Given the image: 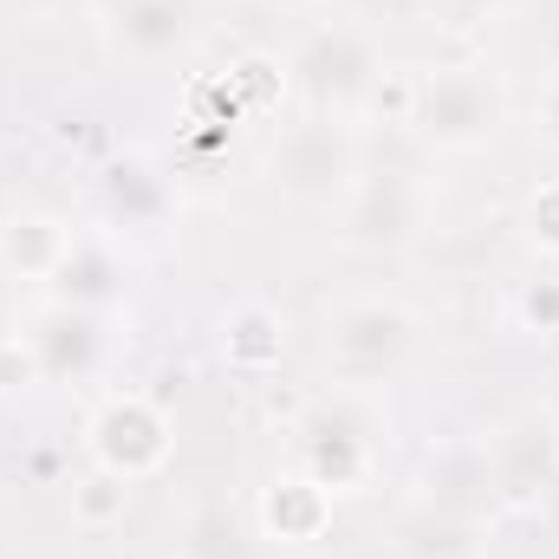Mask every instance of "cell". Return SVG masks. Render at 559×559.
Returning a JSON list of instances; mask_svg holds the SVG:
<instances>
[{"mask_svg":"<svg viewBox=\"0 0 559 559\" xmlns=\"http://www.w3.org/2000/svg\"><path fill=\"white\" fill-rule=\"evenodd\" d=\"M508 118V92L488 66H449L417 79V105H411V131L429 138L436 150H481L495 143Z\"/></svg>","mask_w":559,"mask_h":559,"instance_id":"1","label":"cell"},{"mask_svg":"<svg viewBox=\"0 0 559 559\" xmlns=\"http://www.w3.org/2000/svg\"><path fill=\"white\" fill-rule=\"evenodd\" d=\"M286 79L306 92V105H312L319 118H325V111H358L365 92H371V79H378V52H371V39H365L358 26H319V33L293 52Z\"/></svg>","mask_w":559,"mask_h":559,"instance_id":"2","label":"cell"},{"mask_svg":"<svg viewBox=\"0 0 559 559\" xmlns=\"http://www.w3.org/2000/svg\"><path fill=\"white\" fill-rule=\"evenodd\" d=\"M85 442H92L98 468H111L124 481H143V475H156L169 462V417L150 397H138V391H118V397H105L92 411Z\"/></svg>","mask_w":559,"mask_h":559,"instance_id":"3","label":"cell"},{"mask_svg":"<svg viewBox=\"0 0 559 559\" xmlns=\"http://www.w3.org/2000/svg\"><path fill=\"white\" fill-rule=\"evenodd\" d=\"M358 176V150L338 124L312 118V124H293L286 138L274 143V182L293 195V202H338Z\"/></svg>","mask_w":559,"mask_h":559,"instance_id":"4","label":"cell"},{"mask_svg":"<svg viewBox=\"0 0 559 559\" xmlns=\"http://www.w3.org/2000/svg\"><path fill=\"white\" fill-rule=\"evenodd\" d=\"M325 352H332L338 378H358V384L365 378H384L411 352V312L391 306V299H352V306L332 312Z\"/></svg>","mask_w":559,"mask_h":559,"instance_id":"5","label":"cell"},{"mask_svg":"<svg viewBox=\"0 0 559 559\" xmlns=\"http://www.w3.org/2000/svg\"><path fill=\"white\" fill-rule=\"evenodd\" d=\"M417 508L436 514H462V521H488L501 501H495V468H488V442L481 436H442L429 455H423L417 475Z\"/></svg>","mask_w":559,"mask_h":559,"instance_id":"6","label":"cell"},{"mask_svg":"<svg viewBox=\"0 0 559 559\" xmlns=\"http://www.w3.org/2000/svg\"><path fill=\"white\" fill-rule=\"evenodd\" d=\"M488 468H495V501L501 508H540V495L559 481L554 423L514 417L488 436Z\"/></svg>","mask_w":559,"mask_h":559,"instance_id":"7","label":"cell"},{"mask_svg":"<svg viewBox=\"0 0 559 559\" xmlns=\"http://www.w3.org/2000/svg\"><path fill=\"white\" fill-rule=\"evenodd\" d=\"M299 455H306V475L325 495H345L371 475V423L352 404H319L299 423Z\"/></svg>","mask_w":559,"mask_h":559,"instance_id":"8","label":"cell"},{"mask_svg":"<svg viewBox=\"0 0 559 559\" xmlns=\"http://www.w3.org/2000/svg\"><path fill=\"white\" fill-rule=\"evenodd\" d=\"M33 352H39V371L46 384H85L105 352H111V332H105V312H85V306H59L46 299L39 319H33Z\"/></svg>","mask_w":559,"mask_h":559,"instance_id":"9","label":"cell"},{"mask_svg":"<svg viewBox=\"0 0 559 559\" xmlns=\"http://www.w3.org/2000/svg\"><path fill=\"white\" fill-rule=\"evenodd\" d=\"M417 228V189L404 169H358L345 189V241L352 248H397Z\"/></svg>","mask_w":559,"mask_h":559,"instance_id":"10","label":"cell"},{"mask_svg":"<svg viewBox=\"0 0 559 559\" xmlns=\"http://www.w3.org/2000/svg\"><path fill=\"white\" fill-rule=\"evenodd\" d=\"M98 209L124 235H156L169 222V182H163V169L150 156L124 150V156H111L98 169Z\"/></svg>","mask_w":559,"mask_h":559,"instance_id":"11","label":"cell"},{"mask_svg":"<svg viewBox=\"0 0 559 559\" xmlns=\"http://www.w3.org/2000/svg\"><path fill=\"white\" fill-rule=\"evenodd\" d=\"M202 33V0H111V46L131 59H176Z\"/></svg>","mask_w":559,"mask_h":559,"instance_id":"12","label":"cell"},{"mask_svg":"<svg viewBox=\"0 0 559 559\" xmlns=\"http://www.w3.org/2000/svg\"><path fill=\"white\" fill-rule=\"evenodd\" d=\"M46 286H52V299H59V306L118 312V306H124V293H131V274H124V261H118V248H111V241H72V248L59 254V267L46 274Z\"/></svg>","mask_w":559,"mask_h":559,"instance_id":"13","label":"cell"},{"mask_svg":"<svg viewBox=\"0 0 559 559\" xmlns=\"http://www.w3.org/2000/svg\"><path fill=\"white\" fill-rule=\"evenodd\" d=\"M325 527H332V495L312 475H286L261 495V534L280 547H312L325 540Z\"/></svg>","mask_w":559,"mask_h":559,"instance_id":"14","label":"cell"},{"mask_svg":"<svg viewBox=\"0 0 559 559\" xmlns=\"http://www.w3.org/2000/svg\"><path fill=\"white\" fill-rule=\"evenodd\" d=\"M222 358H228L235 371H248V378L274 371L280 358H286V319H280L267 299L228 306V319H222Z\"/></svg>","mask_w":559,"mask_h":559,"instance_id":"15","label":"cell"},{"mask_svg":"<svg viewBox=\"0 0 559 559\" xmlns=\"http://www.w3.org/2000/svg\"><path fill=\"white\" fill-rule=\"evenodd\" d=\"M72 241H66V228L52 222V215H7L0 222V267L20 280H46L59 267V254H66Z\"/></svg>","mask_w":559,"mask_h":559,"instance_id":"16","label":"cell"},{"mask_svg":"<svg viewBox=\"0 0 559 559\" xmlns=\"http://www.w3.org/2000/svg\"><path fill=\"white\" fill-rule=\"evenodd\" d=\"M397 559H481V521L417 508L397 527Z\"/></svg>","mask_w":559,"mask_h":559,"instance_id":"17","label":"cell"},{"mask_svg":"<svg viewBox=\"0 0 559 559\" xmlns=\"http://www.w3.org/2000/svg\"><path fill=\"white\" fill-rule=\"evenodd\" d=\"M124 514H131V481H124V475L92 468L85 481H72V521H79V527L105 534V527H118Z\"/></svg>","mask_w":559,"mask_h":559,"instance_id":"18","label":"cell"},{"mask_svg":"<svg viewBox=\"0 0 559 559\" xmlns=\"http://www.w3.org/2000/svg\"><path fill=\"white\" fill-rule=\"evenodd\" d=\"M228 79H235V98H241L248 111H274L280 92H286V66H280V59H267V52H248Z\"/></svg>","mask_w":559,"mask_h":559,"instance_id":"19","label":"cell"},{"mask_svg":"<svg viewBox=\"0 0 559 559\" xmlns=\"http://www.w3.org/2000/svg\"><path fill=\"white\" fill-rule=\"evenodd\" d=\"M514 319H521L527 332L554 338V332H559V274H534V280H521V293H514Z\"/></svg>","mask_w":559,"mask_h":559,"instance_id":"20","label":"cell"},{"mask_svg":"<svg viewBox=\"0 0 559 559\" xmlns=\"http://www.w3.org/2000/svg\"><path fill=\"white\" fill-rule=\"evenodd\" d=\"M33 384H46L33 338H0V397H20V391H33Z\"/></svg>","mask_w":559,"mask_h":559,"instance_id":"21","label":"cell"},{"mask_svg":"<svg viewBox=\"0 0 559 559\" xmlns=\"http://www.w3.org/2000/svg\"><path fill=\"white\" fill-rule=\"evenodd\" d=\"M527 241L540 248V254H559V182H540L534 195H527Z\"/></svg>","mask_w":559,"mask_h":559,"instance_id":"22","label":"cell"},{"mask_svg":"<svg viewBox=\"0 0 559 559\" xmlns=\"http://www.w3.org/2000/svg\"><path fill=\"white\" fill-rule=\"evenodd\" d=\"M411 105H417V79H371V92H365V111L371 118L411 124Z\"/></svg>","mask_w":559,"mask_h":559,"instance_id":"23","label":"cell"},{"mask_svg":"<svg viewBox=\"0 0 559 559\" xmlns=\"http://www.w3.org/2000/svg\"><path fill=\"white\" fill-rule=\"evenodd\" d=\"M534 124H540V138H547V143H559V79L540 92V111H534Z\"/></svg>","mask_w":559,"mask_h":559,"instance_id":"24","label":"cell"},{"mask_svg":"<svg viewBox=\"0 0 559 559\" xmlns=\"http://www.w3.org/2000/svg\"><path fill=\"white\" fill-rule=\"evenodd\" d=\"M429 7H436L442 20H481V13H488V7H501V0H429Z\"/></svg>","mask_w":559,"mask_h":559,"instance_id":"25","label":"cell"},{"mask_svg":"<svg viewBox=\"0 0 559 559\" xmlns=\"http://www.w3.org/2000/svg\"><path fill=\"white\" fill-rule=\"evenodd\" d=\"M26 475H33V481H52V475H59V449H33V455H26Z\"/></svg>","mask_w":559,"mask_h":559,"instance_id":"26","label":"cell"},{"mask_svg":"<svg viewBox=\"0 0 559 559\" xmlns=\"http://www.w3.org/2000/svg\"><path fill=\"white\" fill-rule=\"evenodd\" d=\"M534 514L547 521V534H554V540H559V481H554V488H547V495H540V508H534Z\"/></svg>","mask_w":559,"mask_h":559,"instance_id":"27","label":"cell"},{"mask_svg":"<svg viewBox=\"0 0 559 559\" xmlns=\"http://www.w3.org/2000/svg\"><path fill=\"white\" fill-rule=\"evenodd\" d=\"M554 455H559V423H554Z\"/></svg>","mask_w":559,"mask_h":559,"instance_id":"28","label":"cell"}]
</instances>
